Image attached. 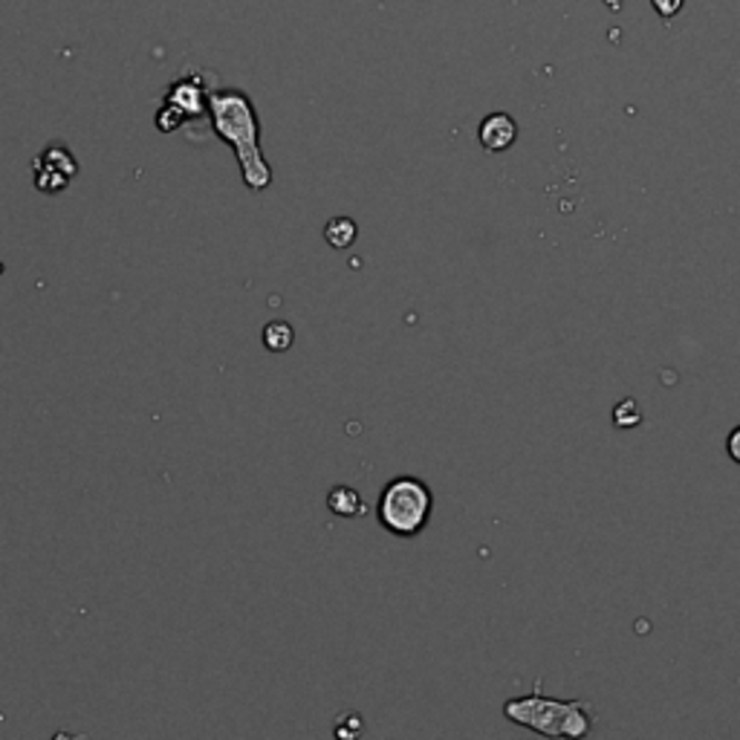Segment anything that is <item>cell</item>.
<instances>
[{"mask_svg": "<svg viewBox=\"0 0 740 740\" xmlns=\"http://www.w3.org/2000/svg\"><path fill=\"white\" fill-rule=\"evenodd\" d=\"M359 238V226L353 224L351 217H333L324 226V240L333 246V249H351Z\"/></svg>", "mask_w": 740, "mask_h": 740, "instance_id": "7", "label": "cell"}, {"mask_svg": "<svg viewBox=\"0 0 740 740\" xmlns=\"http://www.w3.org/2000/svg\"><path fill=\"white\" fill-rule=\"evenodd\" d=\"M727 452H729V457H732V461L740 466V425H738V428H732V432H729Z\"/></svg>", "mask_w": 740, "mask_h": 740, "instance_id": "15", "label": "cell"}, {"mask_svg": "<svg viewBox=\"0 0 740 740\" xmlns=\"http://www.w3.org/2000/svg\"><path fill=\"white\" fill-rule=\"evenodd\" d=\"M166 101L174 105V108H180L182 114H186V119H195V116L209 110V90H206V85H203L197 76H188V79L174 81V85L168 87Z\"/></svg>", "mask_w": 740, "mask_h": 740, "instance_id": "4", "label": "cell"}, {"mask_svg": "<svg viewBox=\"0 0 740 740\" xmlns=\"http://www.w3.org/2000/svg\"><path fill=\"white\" fill-rule=\"evenodd\" d=\"M327 510L342 517H359L365 515L367 506L365 497L353 490V486H333V490L327 492Z\"/></svg>", "mask_w": 740, "mask_h": 740, "instance_id": "6", "label": "cell"}, {"mask_svg": "<svg viewBox=\"0 0 740 740\" xmlns=\"http://www.w3.org/2000/svg\"><path fill=\"white\" fill-rule=\"evenodd\" d=\"M182 122H186V114H182L180 108H174V105H162V110L157 114V128L166 130V134H171V130L182 128Z\"/></svg>", "mask_w": 740, "mask_h": 740, "instance_id": "12", "label": "cell"}, {"mask_svg": "<svg viewBox=\"0 0 740 740\" xmlns=\"http://www.w3.org/2000/svg\"><path fill=\"white\" fill-rule=\"evenodd\" d=\"M264 347L273 353H287L295 342V330L287 322H269L264 327Z\"/></svg>", "mask_w": 740, "mask_h": 740, "instance_id": "8", "label": "cell"}, {"mask_svg": "<svg viewBox=\"0 0 740 740\" xmlns=\"http://www.w3.org/2000/svg\"><path fill=\"white\" fill-rule=\"evenodd\" d=\"M0 275H3V264H0Z\"/></svg>", "mask_w": 740, "mask_h": 740, "instance_id": "16", "label": "cell"}, {"mask_svg": "<svg viewBox=\"0 0 740 740\" xmlns=\"http://www.w3.org/2000/svg\"><path fill=\"white\" fill-rule=\"evenodd\" d=\"M434 510V497L428 483L420 477H394L382 490L376 503V521L396 539H414L428 526Z\"/></svg>", "mask_w": 740, "mask_h": 740, "instance_id": "3", "label": "cell"}, {"mask_svg": "<svg viewBox=\"0 0 740 740\" xmlns=\"http://www.w3.org/2000/svg\"><path fill=\"white\" fill-rule=\"evenodd\" d=\"M209 116L217 137L238 157L246 186L251 191L273 186V168L260 151V122L249 96L244 90H211Z\"/></svg>", "mask_w": 740, "mask_h": 740, "instance_id": "1", "label": "cell"}, {"mask_svg": "<svg viewBox=\"0 0 740 740\" xmlns=\"http://www.w3.org/2000/svg\"><path fill=\"white\" fill-rule=\"evenodd\" d=\"M651 3H654V9L662 18H674L683 9V0H651Z\"/></svg>", "mask_w": 740, "mask_h": 740, "instance_id": "14", "label": "cell"}, {"mask_svg": "<svg viewBox=\"0 0 740 740\" xmlns=\"http://www.w3.org/2000/svg\"><path fill=\"white\" fill-rule=\"evenodd\" d=\"M36 186H38V191H50V195H56V191H61V188H67V177L65 174H58L56 168H50V166H43L41 159H36Z\"/></svg>", "mask_w": 740, "mask_h": 740, "instance_id": "11", "label": "cell"}, {"mask_svg": "<svg viewBox=\"0 0 740 740\" xmlns=\"http://www.w3.org/2000/svg\"><path fill=\"white\" fill-rule=\"evenodd\" d=\"M642 423V405L637 399H622V403L613 405V425L616 428H637Z\"/></svg>", "mask_w": 740, "mask_h": 740, "instance_id": "10", "label": "cell"}, {"mask_svg": "<svg viewBox=\"0 0 740 740\" xmlns=\"http://www.w3.org/2000/svg\"><path fill=\"white\" fill-rule=\"evenodd\" d=\"M541 677L532 685V694L526 698H512L503 703V718L526 727L532 732L546 734V738H570L582 740L596 727V709L582 698L555 700L541 694Z\"/></svg>", "mask_w": 740, "mask_h": 740, "instance_id": "2", "label": "cell"}, {"mask_svg": "<svg viewBox=\"0 0 740 740\" xmlns=\"http://www.w3.org/2000/svg\"><path fill=\"white\" fill-rule=\"evenodd\" d=\"M43 162V166L56 168L58 174H65L67 180H72L76 174H79V162H76V157H72L67 148H61V145H52V148H47V151L38 157Z\"/></svg>", "mask_w": 740, "mask_h": 740, "instance_id": "9", "label": "cell"}, {"mask_svg": "<svg viewBox=\"0 0 740 740\" xmlns=\"http://www.w3.org/2000/svg\"><path fill=\"white\" fill-rule=\"evenodd\" d=\"M362 732H365V727H362V714L356 712L342 714V723L336 727L338 738H359Z\"/></svg>", "mask_w": 740, "mask_h": 740, "instance_id": "13", "label": "cell"}, {"mask_svg": "<svg viewBox=\"0 0 740 740\" xmlns=\"http://www.w3.org/2000/svg\"><path fill=\"white\" fill-rule=\"evenodd\" d=\"M477 139L490 154L510 151L517 139V122L510 114H490L477 128Z\"/></svg>", "mask_w": 740, "mask_h": 740, "instance_id": "5", "label": "cell"}]
</instances>
